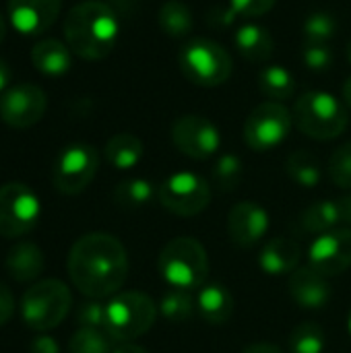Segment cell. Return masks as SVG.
I'll list each match as a JSON object with an SVG mask.
<instances>
[{"label": "cell", "instance_id": "1", "mask_svg": "<svg viewBox=\"0 0 351 353\" xmlns=\"http://www.w3.org/2000/svg\"><path fill=\"white\" fill-rule=\"evenodd\" d=\"M72 285L91 300L112 298L128 277V254L124 244L106 232L81 236L66 261Z\"/></svg>", "mask_w": 351, "mask_h": 353}, {"label": "cell", "instance_id": "2", "mask_svg": "<svg viewBox=\"0 0 351 353\" xmlns=\"http://www.w3.org/2000/svg\"><path fill=\"white\" fill-rule=\"evenodd\" d=\"M64 41L83 60L108 58L120 37L118 12L101 0H85L64 17Z\"/></svg>", "mask_w": 351, "mask_h": 353}, {"label": "cell", "instance_id": "3", "mask_svg": "<svg viewBox=\"0 0 351 353\" xmlns=\"http://www.w3.org/2000/svg\"><path fill=\"white\" fill-rule=\"evenodd\" d=\"M157 271L172 290L192 292L203 288L209 277L207 250L199 240L178 236L161 248L157 256Z\"/></svg>", "mask_w": 351, "mask_h": 353}, {"label": "cell", "instance_id": "4", "mask_svg": "<svg viewBox=\"0 0 351 353\" xmlns=\"http://www.w3.org/2000/svg\"><path fill=\"white\" fill-rule=\"evenodd\" d=\"M294 124L310 139L331 141L345 132L350 124L348 105L327 91H306L296 99Z\"/></svg>", "mask_w": 351, "mask_h": 353}, {"label": "cell", "instance_id": "5", "mask_svg": "<svg viewBox=\"0 0 351 353\" xmlns=\"http://www.w3.org/2000/svg\"><path fill=\"white\" fill-rule=\"evenodd\" d=\"M72 308V294L60 279H43L27 288L21 298V319L37 333H48L62 325Z\"/></svg>", "mask_w": 351, "mask_h": 353}, {"label": "cell", "instance_id": "6", "mask_svg": "<svg viewBox=\"0 0 351 353\" xmlns=\"http://www.w3.org/2000/svg\"><path fill=\"white\" fill-rule=\"evenodd\" d=\"M157 304L143 292H118L106 304V333L118 343H130L151 331Z\"/></svg>", "mask_w": 351, "mask_h": 353}, {"label": "cell", "instance_id": "7", "mask_svg": "<svg viewBox=\"0 0 351 353\" xmlns=\"http://www.w3.org/2000/svg\"><path fill=\"white\" fill-rule=\"evenodd\" d=\"M178 64L182 74L199 87H219L223 85L232 72H234V62L230 52L213 41V39H192L182 46L178 54Z\"/></svg>", "mask_w": 351, "mask_h": 353}, {"label": "cell", "instance_id": "8", "mask_svg": "<svg viewBox=\"0 0 351 353\" xmlns=\"http://www.w3.org/2000/svg\"><path fill=\"white\" fill-rule=\"evenodd\" d=\"M99 168V153L89 143H70L66 145L52 170V182L54 188L60 194L74 196L81 194L95 178Z\"/></svg>", "mask_w": 351, "mask_h": 353}, {"label": "cell", "instance_id": "9", "mask_svg": "<svg viewBox=\"0 0 351 353\" xmlns=\"http://www.w3.org/2000/svg\"><path fill=\"white\" fill-rule=\"evenodd\" d=\"M41 217V201L23 182L0 186V238H21L29 234Z\"/></svg>", "mask_w": 351, "mask_h": 353}, {"label": "cell", "instance_id": "10", "mask_svg": "<svg viewBox=\"0 0 351 353\" xmlns=\"http://www.w3.org/2000/svg\"><path fill=\"white\" fill-rule=\"evenodd\" d=\"M294 126V114L281 101L259 103L244 122V141L252 151L277 149Z\"/></svg>", "mask_w": 351, "mask_h": 353}, {"label": "cell", "instance_id": "11", "mask_svg": "<svg viewBox=\"0 0 351 353\" xmlns=\"http://www.w3.org/2000/svg\"><path fill=\"white\" fill-rule=\"evenodd\" d=\"M159 205L180 217H194L211 203L209 182L194 172H176L157 188Z\"/></svg>", "mask_w": 351, "mask_h": 353}, {"label": "cell", "instance_id": "12", "mask_svg": "<svg viewBox=\"0 0 351 353\" xmlns=\"http://www.w3.org/2000/svg\"><path fill=\"white\" fill-rule=\"evenodd\" d=\"M48 110V95L33 83H14L0 95V120L14 128L25 130L35 126Z\"/></svg>", "mask_w": 351, "mask_h": 353}, {"label": "cell", "instance_id": "13", "mask_svg": "<svg viewBox=\"0 0 351 353\" xmlns=\"http://www.w3.org/2000/svg\"><path fill=\"white\" fill-rule=\"evenodd\" d=\"M172 141L180 153L190 159H209L221 147L219 128L205 116L188 114L174 122Z\"/></svg>", "mask_w": 351, "mask_h": 353}, {"label": "cell", "instance_id": "14", "mask_svg": "<svg viewBox=\"0 0 351 353\" xmlns=\"http://www.w3.org/2000/svg\"><path fill=\"white\" fill-rule=\"evenodd\" d=\"M308 265L325 277H337L351 267V230L337 228L321 234L308 248Z\"/></svg>", "mask_w": 351, "mask_h": 353}, {"label": "cell", "instance_id": "15", "mask_svg": "<svg viewBox=\"0 0 351 353\" xmlns=\"http://www.w3.org/2000/svg\"><path fill=\"white\" fill-rule=\"evenodd\" d=\"M60 10L62 0H8L6 21L14 33L35 37L58 21Z\"/></svg>", "mask_w": 351, "mask_h": 353}, {"label": "cell", "instance_id": "16", "mask_svg": "<svg viewBox=\"0 0 351 353\" xmlns=\"http://www.w3.org/2000/svg\"><path fill=\"white\" fill-rule=\"evenodd\" d=\"M271 228L269 211L254 201H240L228 215V234L240 248L257 246Z\"/></svg>", "mask_w": 351, "mask_h": 353}, {"label": "cell", "instance_id": "17", "mask_svg": "<svg viewBox=\"0 0 351 353\" xmlns=\"http://www.w3.org/2000/svg\"><path fill=\"white\" fill-rule=\"evenodd\" d=\"M290 294L300 308L323 310L333 298V288L329 283V277L306 265L298 267L290 275Z\"/></svg>", "mask_w": 351, "mask_h": 353}, {"label": "cell", "instance_id": "18", "mask_svg": "<svg viewBox=\"0 0 351 353\" xmlns=\"http://www.w3.org/2000/svg\"><path fill=\"white\" fill-rule=\"evenodd\" d=\"M300 259L302 248L298 242L288 238H271L259 254V267L267 275L281 277L292 275L300 267Z\"/></svg>", "mask_w": 351, "mask_h": 353}, {"label": "cell", "instance_id": "19", "mask_svg": "<svg viewBox=\"0 0 351 353\" xmlns=\"http://www.w3.org/2000/svg\"><path fill=\"white\" fill-rule=\"evenodd\" d=\"M4 269L17 283L35 281L46 269V256L33 242H17L4 259Z\"/></svg>", "mask_w": 351, "mask_h": 353}, {"label": "cell", "instance_id": "20", "mask_svg": "<svg viewBox=\"0 0 351 353\" xmlns=\"http://www.w3.org/2000/svg\"><path fill=\"white\" fill-rule=\"evenodd\" d=\"M31 64L43 77H62L72 68V50L66 41L46 37L31 48Z\"/></svg>", "mask_w": 351, "mask_h": 353}, {"label": "cell", "instance_id": "21", "mask_svg": "<svg viewBox=\"0 0 351 353\" xmlns=\"http://www.w3.org/2000/svg\"><path fill=\"white\" fill-rule=\"evenodd\" d=\"M234 308V296L223 283H205L197 296V310L207 325H225L232 319Z\"/></svg>", "mask_w": 351, "mask_h": 353}, {"label": "cell", "instance_id": "22", "mask_svg": "<svg viewBox=\"0 0 351 353\" xmlns=\"http://www.w3.org/2000/svg\"><path fill=\"white\" fill-rule=\"evenodd\" d=\"M234 46L238 54L250 62H267L275 52L273 35L267 27L257 23H246L236 29Z\"/></svg>", "mask_w": 351, "mask_h": 353}, {"label": "cell", "instance_id": "23", "mask_svg": "<svg viewBox=\"0 0 351 353\" xmlns=\"http://www.w3.org/2000/svg\"><path fill=\"white\" fill-rule=\"evenodd\" d=\"M143 153H145L143 141L132 132H118V134L110 137L103 147L106 161L112 168L122 170V172L137 168L139 161L143 159Z\"/></svg>", "mask_w": 351, "mask_h": 353}, {"label": "cell", "instance_id": "24", "mask_svg": "<svg viewBox=\"0 0 351 353\" xmlns=\"http://www.w3.org/2000/svg\"><path fill=\"white\" fill-rule=\"evenodd\" d=\"M159 29L170 37H186L194 29V14L182 0H166L157 12Z\"/></svg>", "mask_w": 351, "mask_h": 353}, {"label": "cell", "instance_id": "25", "mask_svg": "<svg viewBox=\"0 0 351 353\" xmlns=\"http://www.w3.org/2000/svg\"><path fill=\"white\" fill-rule=\"evenodd\" d=\"M155 196L157 188L147 178H128L114 188V203L128 211L147 207Z\"/></svg>", "mask_w": 351, "mask_h": 353}, {"label": "cell", "instance_id": "26", "mask_svg": "<svg viewBox=\"0 0 351 353\" xmlns=\"http://www.w3.org/2000/svg\"><path fill=\"white\" fill-rule=\"evenodd\" d=\"M302 228L308 234H327L331 230H337V225H341V211H339V203L337 201H319L314 205H310L300 219Z\"/></svg>", "mask_w": 351, "mask_h": 353}, {"label": "cell", "instance_id": "27", "mask_svg": "<svg viewBox=\"0 0 351 353\" xmlns=\"http://www.w3.org/2000/svg\"><path fill=\"white\" fill-rule=\"evenodd\" d=\"M259 87H261L263 95H267L271 101H285V99L294 97V93H296V79L288 68L271 64L261 70Z\"/></svg>", "mask_w": 351, "mask_h": 353}, {"label": "cell", "instance_id": "28", "mask_svg": "<svg viewBox=\"0 0 351 353\" xmlns=\"http://www.w3.org/2000/svg\"><path fill=\"white\" fill-rule=\"evenodd\" d=\"M285 172L302 188H314L323 180V170H321V163H319L317 155H312L310 151H304V149L294 151L288 157Z\"/></svg>", "mask_w": 351, "mask_h": 353}, {"label": "cell", "instance_id": "29", "mask_svg": "<svg viewBox=\"0 0 351 353\" xmlns=\"http://www.w3.org/2000/svg\"><path fill=\"white\" fill-rule=\"evenodd\" d=\"M157 308H159V316L161 319H166L168 323L180 325V323H188L194 316L197 300L192 298L190 292L170 290L168 294L161 296Z\"/></svg>", "mask_w": 351, "mask_h": 353}, {"label": "cell", "instance_id": "30", "mask_svg": "<svg viewBox=\"0 0 351 353\" xmlns=\"http://www.w3.org/2000/svg\"><path fill=\"white\" fill-rule=\"evenodd\" d=\"M337 33V19L327 10H314L304 19L302 35L306 46H329Z\"/></svg>", "mask_w": 351, "mask_h": 353}, {"label": "cell", "instance_id": "31", "mask_svg": "<svg viewBox=\"0 0 351 353\" xmlns=\"http://www.w3.org/2000/svg\"><path fill=\"white\" fill-rule=\"evenodd\" d=\"M211 176H213V184L217 186V190L232 192L240 186V182L244 178V163L238 155L223 153L213 163Z\"/></svg>", "mask_w": 351, "mask_h": 353}, {"label": "cell", "instance_id": "32", "mask_svg": "<svg viewBox=\"0 0 351 353\" xmlns=\"http://www.w3.org/2000/svg\"><path fill=\"white\" fill-rule=\"evenodd\" d=\"M288 343H290V353H325L327 337L321 325L304 323L292 331Z\"/></svg>", "mask_w": 351, "mask_h": 353}, {"label": "cell", "instance_id": "33", "mask_svg": "<svg viewBox=\"0 0 351 353\" xmlns=\"http://www.w3.org/2000/svg\"><path fill=\"white\" fill-rule=\"evenodd\" d=\"M112 337L106 331L79 329L68 343V353H112Z\"/></svg>", "mask_w": 351, "mask_h": 353}, {"label": "cell", "instance_id": "34", "mask_svg": "<svg viewBox=\"0 0 351 353\" xmlns=\"http://www.w3.org/2000/svg\"><path fill=\"white\" fill-rule=\"evenodd\" d=\"M277 0H230L228 8L217 14V21L228 25L234 19H257L267 14Z\"/></svg>", "mask_w": 351, "mask_h": 353}, {"label": "cell", "instance_id": "35", "mask_svg": "<svg viewBox=\"0 0 351 353\" xmlns=\"http://www.w3.org/2000/svg\"><path fill=\"white\" fill-rule=\"evenodd\" d=\"M329 176L335 186L351 190V141L335 149L329 161Z\"/></svg>", "mask_w": 351, "mask_h": 353}, {"label": "cell", "instance_id": "36", "mask_svg": "<svg viewBox=\"0 0 351 353\" xmlns=\"http://www.w3.org/2000/svg\"><path fill=\"white\" fill-rule=\"evenodd\" d=\"M77 325L79 329H95L106 331V304L101 300L87 298L77 308Z\"/></svg>", "mask_w": 351, "mask_h": 353}, {"label": "cell", "instance_id": "37", "mask_svg": "<svg viewBox=\"0 0 351 353\" xmlns=\"http://www.w3.org/2000/svg\"><path fill=\"white\" fill-rule=\"evenodd\" d=\"M302 60L308 70L312 72H325L333 66V50L329 46H306L302 48Z\"/></svg>", "mask_w": 351, "mask_h": 353}, {"label": "cell", "instance_id": "38", "mask_svg": "<svg viewBox=\"0 0 351 353\" xmlns=\"http://www.w3.org/2000/svg\"><path fill=\"white\" fill-rule=\"evenodd\" d=\"M27 353H60V345H58V341L52 335L41 333V335L31 339V343L27 347Z\"/></svg>", "mask_w": 351, "mask_h": 353}, {"label": "cell", "instance_id": "39", "mask_svg": "<svg viewBox=\"0 0 351 353\" xmlns=\"http://www.w3.org/2000/svg\"><path fill=\"white\" fill-rule=\"evenodd\" d=\"M12 312H14V296L4 283H0V327H4L10 321Z\"/></svg>", "mask_w": 351, "mask_h": 353}, {"label": "cell", "instance_id": "40", "mask_svg": "<svg viewBox=\"0 0 351 353\" xmlns=\"http://www.w3.org/2000/svg\"><path fill=\"white\" fill-rule=\"evenodd\" d=\"M10 81H12V68L4 58H0V95L12 85Z\"/></svg>", "mask_w": 351, "mask_h": 353}, {"label": "cell", "instance_id": "41", "mask_svg": "<svg viewBox=\"0 0 351 353\" xmlns=\"http://www.w3.org/2000/svg\"><path fill=\"white\" fill-rule=\"evenodd\" d=\"M143 0H110L108 4L116 10V12H122V14H130Z\"/></svg>", "mask_w": 351, "mask_h": 353}, {"label": "cell", "instance_id": "42", "mask_svg": "<svg viewBox=\"0 0 351 353\" xmlns=\"http://www.w3.org/2000/svg\"><path fill=\"white\" fill-rule=\"evenodd\" d=\"M337 203H339V211H341V223L351 230V194L337 199Z\"/></svg>", "mask_w": 351, "mask_h": 353}, {"label": "cell", "instance_id": "43", "mask_svg": "<svg viewBox=\"0 0 351 353\" xmlns=\"http://www.w3.org/2000/svg\"><path fill=\"white\" fill-rule=\"evenodd\" d=\"M242 353H283L277 345L273 343H254V345H248Z\"/></svg>", "mask_w": 351, "mask_h": 353}, {"label": "cell", "instance_id": "44", "mask_svg": "<svg viewBox=\"0 0 351 353\" xmlns=\"http://www.w3.org/2000/svg\"><path fill=\"white\" fill-rule=\"evenodd\" d=\"M112 353H149L145 347H141V345H137V343H120L118 347H114V352Z\"/></svg>", "mask_w": 351, "mask_h": 353}, {"label": "cell", "instance_id": "45", "mask_svg": "<svg viewBox=\"0 0 351 353\" xmlns=\"http://www.w3.org/2000/svg\"><path fill=\"white\" fill-rule=\"evenodd\" d=\"M6 29H8V21H6V14L0 10V43H2L4 37H6Z\"/></svg>", "mask_w": 351, "mask_h": 353}, {"label": "cell", "instance_id": "46", "mask_svg": "<svg viewBox=\"0 0 351 353\" xmlns=\"http://www.w3.org/2000/svg\"><path fill=\"white\" fill-rule=\"evenodd\" d=\"M343 99H345V105L351 110V77L343 85Z\"/></svg>", "mask_w": 351, "mask_h": 353}, {"label": "cell", "instance_id": "47", "mask_svg": "<svg viewBox=\"0 0 351 353\" xmlns=\"http://www.w3.org/2000/svg\"><path fill=\"white\" fill-rule=\"evenodd\" d=\"M348 331H350V337H351V310H350V316H348Z\"/></svg>", "mask_w": 351, "mask_h": 353}, {"label": "cell", "instance_id": "48", "mask_svg": "<svg viewBox=\"0 0 351 353\" xmlns=\"http://www.w3.org/2000/svg\"><path fill=\"white\" fill-rule=\"evenodd\" d=\"M348 60H350V62H351V41H350V43H348Z\"/></svg>", "mask_w": 351, "mask_h": 353}]
</instances>
